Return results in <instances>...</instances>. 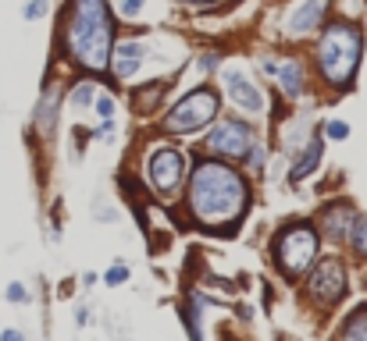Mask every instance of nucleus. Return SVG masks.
I'll list each match as a JSON object with an SVG mask.
<instances>
[{
    "instance_id": "11",
    "label": "nucleus",
    "mask_w": 367,
    "mask_h": 341,
    "mask_svg": "<svg viewBox=\"0 0 367 341\" xmlns=\"http://www.w3.org/2000/svg\"><path fill=\"white\" fill-rule=\"evenodd\" d=\"M350 224H353V206H346V203H339V206H325V213H321V231L328 235V238H346L350 235Z\"/></svg>"
},
{
    "instance_id": "10",
    "label": "nucleus",
    "mask_w": 367,
    "mask_h": 341,
    "mask_svg": "<svg viewBox=\"0 0 367 341\" xmlns=\"http://www.w3.org/2000/svg\"><path fill=\"white\" fill-rule=\"evenodd\" d=\"M325 11H328V0H303V4L289 15V33H296V36L314 33L325 18Z\"/></svg>"
},
{
    "instance_id": "22",
    "label": "nucleus",
    "mask_w": 367,
    "mask_h": 341,
    "mask_svg": "<svg viewBox=\"0 0 367 341\" xmlns=\"http://www.w3.org/2000/svg\"><path fill=\"white\" fill-rule=\"evenodd\" d=\"M125 277H129V270H125V267H111V270H107V285H121Z\"/></svg>"
},
{
    "instance_id": "16",
    "label": "nucleus",
    "mask_w": 367,
    "mask_h": 341,
    "mask_svg": "<svg viewBox=\"0 0 367 341\" xmlns=\"http://www.w3.org/2000/svg\"><path fill=\"white\" fill-rule=\"evenodd\" d=\"M350 245H353L357 256H367V213L364 217H353V224H350Z\"/></svg>"
},
{
    "instance_id": "7",
    "label": "nucleus",
    "mask_w": 367,
    "mask_h": 341,
    "mask_svg": "<svg viewBox=\"0 0 367 341\" xmlns=\"http://www.w3.org/2000/svg\"><path fill=\"white\" fill-rule=\"evenodd\" d=\"M307 292H311V299H314L318 306H335V302L346 295V270H343V263L325 260V263L311 274Z\"/></svg>"
},
{
    "instance_id": "1",
    "label": "nucleus",
    "mask_w": 367,
    "mask_h": 341,
    "mask_svg": "<svg viewBox=\"0 0 367 341\" xmlns=\"http://www.w3.org/2000/svg\"><path fill=\"white\" fill-rule=\"evenodd\" d=\"M247 203H250V189L239 171L218 160L196 164L189 178V210L203 228H221V224L239 221Z\"/></svg>"
},
{
    "instance_id": "13",
    "label": "nucleus",
    "mask_w": 367,
    "mask_h": 341,
    "mask_svg": "<svg viewBox=\"0 0 367 341\" xmlns=\"http://www.w3.org/2000/svg\"><path fill=\"white\" fill-rule=\"evenodd\" d=\"M279 85H282V92L286 97H299L303 92V68L296 65V60H286V65H279Z\"/></svg>"
},
{
    "instance_id": "17",
    "label": "nucleus",
    "mask_w": 367,
    "mask_h": 341,
    "mask_svg": "<svg viewBox=\"0 0 367 341\" xmlns=\"http://www.w3.org/2000/svg\"><path fill=\"white\" fill-rule=\"evenodd\" d=\"M343 338H367V306H360L357 313L343 324V331H339Z\"/></svg>"
},
{
    "instance_id": "25",
    "label": "nucleus",
    "mask_w": 367,
    "mask_h": 341,
    "mask_svg": "<svg viewBox=\"0 0 367 341\" xmlns=\"http://www.w3.org/2000/svg\"><path fill=\"white\" fill-rule=\"evenodd\" d=\"M182 4H221V0H182Z\"/></svg>"
},
{
    "instance_id": "8",
    "label": "nucleus",
    "mask_w": 367,
    "mask_h": 341,
    "mask_svg": "<svg viewBox=\"0 0 367 341\" xmlns=\"http://www.w3.org/2000/svg\"><path fill=\"white\" fill-rule=\"evenodd\" d=\"M182 171H186V160H182L178 149H157L154 157H150V164H146V178H150V185H154L161 196L175 192V185L182 181Z\"/></svg>"
},
{
    "instance_id": "9",
    "label": "nucleus",
    "mask_w": 367,
    "mask_h": 341,
    "mask_svg": "<svg viewBox=\"0 0 367 341\" xmlns=\"http://www.w3.org/2000/svg\"><path fill=\"white\" fill-rule=\"evenodd\" d=\"M225 85H228V97L242 107V110H250V114H260L264 110V97H260V89L250 85L247 78H242V72L228 68L225 72Z\"/></svg>"
},
{
    "instance_id": "19",
    "label": "nucleus",
    "mask_w": 367,
    "mask_h": 341,
    "mask_svg": "<svg viewBox=\"0 0 367 341\" xmlns=\"http://www.w3.org/2000/svg\"><path fill=\"white\" fill-rule=\"evenodd\" d=\"M89 100H93V89H89V82H82V85L72 92V103H79V107H82V103H89Z\"/></svg>"
},
{
    "instance_id": "6",
    "label": "nucleus",
    "mask_w": 367,
    "mask_h": 341,
    "mask_svg": "<svg viewBox=\"0 0 367 341\" xmlns=\"http://www.w3.org/2000/svg\"><path fill=\"white\" fill-rule=\"evenodd\" d=\"M207 149H210V153H221V157H232V160L250 157L253 132L242 125V121H232V117H228V121H221V125L207 135Z\"/></svg>"
},
{
    "instance_id": "4",
    "label": "nucleus",
    "mask_w": 367,
    "mask_h": 341,
    "mask_svg": "<svg viewBox=\"0 0 367 341\" xmlns=\"http://www.w3.org/2000/svg\"><path fill=\"white\" fill-rule=\"evenodd\" d=\"M318 256V231L311 224H292L274 238V260L289 277H299Z\"/></svg>"
},
{
    "instance_id": "21",
    "label": "nucleus",
    "mask_w": 367,
    "mask_h": 341,
    "mask_svg": "<svg viewBox=\"0 0 367 341\" xmlns=\"http://www.w3.org/2000/svg\"><path fill=\"white\" fill-rule=\"evenodd\" d=\"M97 110H100L104 121H111V114H114V100H111V97H100V100H97Z\"/></svg>"
},
{
    "instance_id": "14",
    "label": "nucleus",
    "mask_w": 367,
    "mask_h": 341,
    "mask_svg": "<svg viewBox=\"0 0 367 341\" xmlns=\"http://www.w3.org/2000/svg\"><path fill=\"white\" fill-rule=\"evenodd\" d=\"M318 160H321V139H311V149L303 153V160H299V164L292 167V181H303L307 174H314Z\"/></svg>"
},
{
    "instance_id": "3",
    "label": "nucleus",
    "mask_w": 367,
    "mask_h": 341,
    "mask_svg": "<svg viewBox=\"0 0 367 341\" xmlns=\"http://www.w3.org/2000/svg\"><path fill=\"white\" fill-rule=\"evenodd\" d=\"M364 50V36L360 28L346 25V22H331L325 28V36L318 43V68L331 85H346L357 72V60Z\"/></svg>"
},
{
    "instance_id": "12",
    "label": "nucleus",
    "mask_w": 367,
    "mask_h": 341,
    "mask_svg": "<svg viewBox=\"0 0 367 341\" xmlns=\"http://www.w3.org/2000/svg\"><path fill=\"white\" fill-rule=\"evenodd\" d=\"M143 65V47L139 43H121L114 53H111V68L118 78H132Z\"/></svg>"
},
{
    "instance_id": "18",
    "label": "nucleus",
    "mask_w": 367,
    "mask_h": 341,
    "mask_svg": "<svg viewBox=\"0 0 367 341\" xmlns=\"http://www.w3.org/2000/svg\"><path fill=\"white\" fill-rule=\"evenodd\" d=\"M325 135H328V139H346V135H350V125H346V121H328V125H325Z\"/></svg>"
},
{
    "instance_id": "15",
    "label": "nucleus",
    "mask_w": 367,
    "mask_h": 341,
    "mask_svg": "<svg viewBox=\"0 0 367 341\" xmlns=\"http://www.w3.org/2000/svg\"><path fill=\"white\" fill-rule=\"evenodd\" d=\"M164 89H168L164 82H150V85L143 89V92H136V97H132V107H136V110H146V114H150V110L157 107V100L164 97Z\"/></svg>"
},
{
    "instance_id": "24",
    "label": "nucleus",
    "mask_w": 367,
    "mask_h": 341,
    "mask_svg": "<svg viewBox=\"0 0 367 341\" xmlns=\"http://www.w3.org/2000/svg\"><path fill=\"white\" fill-rule=\"evenodd\" d=\"M8 299H11V302H25V299H29V292H25L22 285H11V288H8Z\"/></svg>"
},
{
    "instance_id": "20",
    "label": "nucleus",
    "mask_w": 367,
    "mask_h": 341,
    "mask_svg": "<svg viewBox=\"0 0 367 341\" xmlns=\"http://www.w3.org/2000/svg\"><path fill=\"white\" fill-rule=\"evenodd\" d=\"M143 4H146V0H121V15L132 18V15H139V11H143Z\"/></svg>"
},
{
    "instance_id": "23",
    "label": "nucleus",
    "mask_w": 367,
    "mask_h": 341,
    "mask_svg": "<svg viewBox=\"0 0 367 341\" xmlns=\"http://www.w3.org/2000/svg\"><path fill=\"white\" fill-rule=\"evenodd\" d=\"M40 15H47V0H33V4L25 8V18H40Z\"/></svg>"
},
{
    "instance_id": "5",
    "label": "nucleus",
    "mask_w": 367,
    "mask_h": 341,
    "mask_svg": "<svg viewBox=\"0 0 367 341\" xmlns=\"http://www.w3.org/2000/svg\"><path fill=\"white\" fill-rule=\"evenodd\" d=\"M218 103L221 100H218V92L214 89H196V92H189L186 100H178L171 107V114L164 117V128L168 132H196V128H203V125L214 121Z\"/></svg>"
},
{
    "instance_id": "2",
    "label": "nucleus",
    "mask_w": 367,
    "mask_h": 341,
    "mask_svg": "<svg viewBox=\"0 0 367 341\" xmlns=\"http://www.w3.org/2000/svg\"><path fill=\"white\" fill-rule=\"evenodd\" d=\"M111 15L104 0H72V15H68V28H65V43L72 60H79L82 68H107L111 60Z\"/></svg>"
}]
</instances>
